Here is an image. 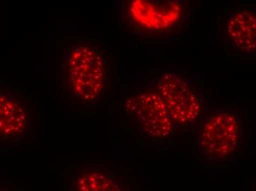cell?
Here are the masks:
<instances>
[{"instance_id":"6da1fadb","label":"cell","mask_w":256,"mask_h":191,"mask_svg":"<svg viewBox=\"0 0 256 191\" xmlns=\"http://www.w3.org/2000/svg\"><path fill=\"white\" fill-rule=\"evenodd\" d=\"M58 76L59 87L70 102L98 103L112 85V50L99 38L68 35L60 46Z\"/></svg>"},{"instance_id":"7a4b0ae2","label":"cell","mask_w":256,"mask_h":191,"mask_svg":"<svg viewBox=\"0 0 256 191\" xmlns=\"http://www.w3.org/2000/svg\"><path fill=\"white\" fill-rule=\"evenodd\" d=\"M196 130L194 151L202 166L230 168L248 155L254 119L244 107L227 104L206 110Z\"/></svg>"},{"instance_id":"3957f363","label":"cell","mask_w":256,"mask_h":191,"mask_svg":"<svg viewBox=\"0 0 256 191\" xmlns=\"http://www.w3.org/2000/svg\"><path fill=\"white\" fill-rule=\"evenodd\" d=\"M123 33L148 41H165L187 35L194 10L184 0H120L116 7Z\"/></svg>"},{"instance_id":"277c9868","label":"cell","mask_w":256,"mask_h":191,"mask_svg":"<svg viewBox=\"0 0 256 191\" xmlns=\"http://www.w3.org/2000/svg\"><path fill=\"white\" fill-rule=\"evenodd\" d=\"M146 88L162 98L180 134L196 129L209 108L206 97L194 80L177 71H162Z\"/></svg>"},{"instance_id":"5b68a950","label":"cell","mask_w":256,"mask_h":191,"mask_svg":"<svg viewBox=\"0 0 256 191\" xmlns=\"http://www.w3.org/2000/svg\"><path fill=\"white\" fill-rule=\"evenodd\" d=\"M60 181L64 191H140L130 169L113 161L68 160Z\"/></svg>"},{"instance_id":"8992f818","label":"cell","mask_w":256,"mask_h":191,"mask_svg":"<svg viewBox=\"0 0 256 191\" xmlns=\"http://www.w3.org/2000/svg\"><path fill=\"white\" fill-rule=\"evenodd\" d=\"M123 110L128 123L150 144H167L180 134L164 102L149 88L128 97Z\"/></svg>"},{"instance_id":"52a82bcc","label":"cell","mask_w":256,"mask_h":191,"mask_svg":"<svg viewBox=\"0 0 256 191\" xmlns=\"http://www.w3.org/2000/svg\"><path fill=\"white\" fill-rule=\"evenodd\" d=\"M38 110L15 87L0 85V144L28 142L36 133Z\"/></svg>"},{"instance_id":"ba28073f","label":"cell","mask_w":256,"mask_h":191,"mask_svg":"<svg viewBox=\"0 0 256 191\" xmlns=\"http://www.w3.org/2000/svg\"><path fill=\"white\" fill-rule=\"evenodd\" d=\"M218 39L229 55L256 57V10L252 4H237L218 15Z\"/></svg>"},{"instance_id":"9c48e42d","label":"cell","mask_w":256,"mask_h":191,"mask_svg":"<svg viewBox=\"0 0 256 191\" xmlns=\"http://www.w3.org/2000/svg\"><path fill=\"white\" fill-rule=\"evenodd\" d=\"M0 191H18L16 188L0 185Z\"/></svg>"}]
</instances>
